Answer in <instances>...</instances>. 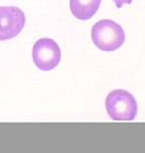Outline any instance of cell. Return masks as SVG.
<instances>
[{
	"label": "cell",
	"mask_w": 145,
	"mask_h": 153,
	"mask_svg": "<svg viewBox=\"0 0 145 153\" xmlns=\"http://www.w3.org/2000/svg\"><path fill=\"white\" fill-rule=\"evenodd\" d=\"M92 40L101 51H114L125 42V31L117 22L102 19L92 28Z\"/></svg>",
	"instance_id": "1"
},
{
	"label": "cell",
	"mask_w": 145,
	"mask_h": 153,
	"mask_svg": "<svg viewBox=\"0 0 145 153\" xmlns=\"http://www.w3.org/2000/svg\"><path fill=\"white\" fill-rule=\"evenodd\" d=\"M107 114L114 121H133L137 114L135 97L125 89H114L105 101Z\"/></svg>",
	"instance_id": "2"
},
{
	"label": "cell",
	"mask_w": 145,
	"mask_h": 153,
	"mask_svg": "<svg viewBox=\"0 0 145 153\" xmlns=\"http://www.w3.org/2000/svg\"><path fill=\"white\" fill-rule=\"evenodd\" d=\"M33 59L36 66L45 72L58 66L61 59V51L58 44L51 38H40L33 47Z\"/></svg>",
	"instance_id": "3"
},
{
	"label": "cell",
	"mask_w": 145,
	"mask_h": 153,
	"mask_svg": "<svg viewBox=\"0 0 145 153\" xmlns=\"http://www.w3.org/2000/svg\"><path fill=\"white\" fill-rule=\"evenodd\" d=\"M26 25V16L21 9L13 6L0 7V42L15 38Z\"/></svg>",
	"instance_id": "4"
},
{
	"label": "cell",
	"mask_w": 145,
	"mask_h": 153,
	"mask_svg": "<svg viewBox=\"0 0 145 153\" xmlns=\"http://www.w3.org/2000/svg\"><path fill=\"white\" fill-rule=\"evenodd\" d=\"M102 0H70L72 13L79 20H88L97 13Z\"/></svg>",
	"instance_id": "5"
},
{
	"label": "cell",
	"mask_w": 145,
	"mask_h": 153,
	"mask_svg": "<svg viewBox=\"0 0 145 153\" xmlns=\"http://www.w3.org/2000/svg\"><path fill=\"white\" fill-rule=\"evenodd\" d=\"M113 1L115 2V4H116V7H117V8H122L124 4H132L133 0H113Z\"/></svg>",
	"instance_id": "6"
}]
</instances>
